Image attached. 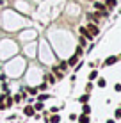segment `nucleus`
<instances>
[{"label":"nucleus","instance_id":"f257e3e1","mask_svg":"<svg viewBox=\"0 0 121 123\" xmlns=\"http://www.w3.org/2000/svg\"><path fill=\"white\" fill-rule=\"evenodd\" d=\"M86 29H87V31H89V34H91V36H93V37H94V36H96V34L100 32V31H98V27H96V25H94V23H91L89 27H86Z\"/></svg>","mask_w":121,"mask_h":123},{"label":"nucleus","instance_id":"f03ea898","mask_svg":"<svg viewBox=\"0 0 121 123\" xmlns=\"http://www.w3.org/2000/svg\"><path fill=\"white\" fill-rule=\"evenodd\" d=\"M118 59L119 57H109V59H105V66H112V64H116V62H118Z\"/></svg>","mask_w":121,"mask_h":123},{"label":"nucleus","instance_id":"7ed1b4c3","mask_svg":"<svg viewBox=\"0 0 121 123\" xmlns=\"http://www.w3.org/2000/svg\"><path fill=\"white\" fill-rule=\"evenodd\" d=\"M23 112H25V116H34V107H32V105H27V107L23 109Z\"/></svg>","mask_w":121,"mask_h":123},{"label":"nucleus","instance_id":"20e7f679","mask_svg":"<svg viewBox=\"0 0 121 123\" xmlns=\"http://www.w3.org/2000/svg\"><path fill=\"white\" fill-rule=\"evenodd\" d=\"M80 34H82L84 37H87V39H93V36L89 34V31H87L86 27H80Z\"/></svg>","mask_w":121,"mask_h":123},{"label":"nucleus","instance_id":"39448f33","mask_svg":"<svg viewBox=\"0 0 121 123\" xmlns=\"http://www.w3.org/2000/svg\"><path fill=\"white\" fill-rule=\"evenodd\" d=\"M116 4H118L116 0H107V2H105V7L110 11V9H114V7H116Z\"/></svg>","mask_w":121,"mask_h":123},{"label":"nucleus","instance_id":"423d86ee","mask_svg":"<svg viewBox=\"0 0 121 123\" xmlns=\"http://www.w3.org/2000/svg\"><path fill=\"white\" fill-rule=\"evenodd\" d=\"M77 62H78V55H77V54H75V55L71 57V59H69V61H68V66H75V64H77Z\"/></svg>","mask_w":121,"mask_h":123},{"label":"nucleus","instance_id":"0eeeda50","mask_svg":"<svg viewBox=\"0 0 121 123\" xmlns=\"http://www.w3.org/2000/svg\"><path fill=\"white\" fill-rule=\"evenodd\" d=\"M87 18H89L91 22H94V23H98V20H100V18H98V14H87Z\"/></svg>","mask_w":121,"mask_h":123},{"label":"nucleus","instance_id":"6e6552de","mask_svg":"<svg viewBox=\"0 0 121 123\" xmlns=\"http://www.w3.org/2000/svg\"><path fill=\"white\" fill-rule=\"evenodd\" d=\"M59 121H61V118L57 116V114H53V116L50 118V123H59Z\"/></svg>","mask_w":121,"mask_h":123},{"label":"nucleus","instance_id":"1a4fd4ad","mask_svg":"<svg viewBox=\"0 0 121 123\" xmlns=\"http://www.w3.org/2000/svg\"><path fill=\"white\" fill-rule=\"evenodd\" d=\"M87 100H89V96H87V95H82L80 98H78V102H80V104H87Z\"/></svg>","mask_w":121,"mask_h":123},{"label":"nucleus","instance_id":"9d476101","mask_svg":"<svg viewBox=\"0 0 121 123\" xmlns=\"http://www.w3.org/2000/svg\"><path fill=\"white\" fill-rule=\"evenodd\" d=\"M78 121H80V123H89V118H87L86 114H84V116H80V118H78Z\"/></svg>","mask_w":121,"mask_h":123},{"label":"nucleus","instance_id":"9b49d317","mask_svg":"<svg viewBox=\"0 0 121 123\" xmlns=\"http://www.w3.org/2000/svg\"><path fill=\"white\" fill-rule=\"evenodd\" d=\"M53 71H55V75H57V79H62V71L59 70V68H53Z\"/></svg>","mask_w":121,"mask_h":123},{"label":"nucleus","instance_id":"f8f14e48","mask_svg":"<svg viewBox=\"0 0 121 123\" xmlns=\"http://www.w3.org/2000/svg\"><path fill=\"white\" fill-rule=\"evenodd\" d=\"M96 77H98V71H91L89 73V80H94Z\"/></svg>","mask_w":121,"mask_h":123},{"label":"nucleus","instance_id":"ddd939ff","mask_svg":"<svg viewBox=\"0 0 121 123\" xmlns=\"http://www.w3.org/2000/svg\"><path fill=\"white\" fill-rule=\"evenodd\" d=\"M11 105H12V98L7 96V98H6V107H11Z\"/></svg>","mask_w":121,"mask_h":123},{"label":"nucleus","instance_id":"4468645a","mask_svg":"<svg viewBox=\"0 0 121 123\" xmlns=\"http://www.w3.org/2000/svg\"><path fill=\"white\" fill-rule=\"evenodd\" d=\"M41 109H43V104H41V102H37V104L34 105V111H41Z\"/></svg>","mask_w":121,"mask_h":123},{"label":"nucleus","instance_id":"2eb2a0df","mask_svg":"<svg viewBox=\"0 0 121 123\" xmlns=\"http://www.w3.org/2000/svg\"><path fill=\"white\" fill-rule=\"evenodd\" d=\"M46 80L50 84H53V82H55V77H53V75H46Z\"/></svg>","mask_w":121,"mask_h":123},{"label":"nucleus","instance_id":"dca6fc26","mask_svg":"<svg viewBox=\"0 0 121 123\" xmlns=\"http://www.w3.org/2000/svg\"><path fill=\"white\" fill-rule=\"evenodd\" d=\"M29 93H30V95H36V93H37V87H29Z\"/></svg>","mask_w":121,"mask_h":123},{"label":"nucleus","instance_id":"f3484780","mask_svg":"<svg viewBox=\"0 0 121 123\" xmlns=\"http://www.w3.org/2000/svg\"><path fill=\"white\" fill-rule=\"evenodd\" d=\"M91 112V109H89V105H86L84 104V114H89Z\"/></svg>","mask_w":121,"mask_h":123},{"label":"nucleus","instance_id":"a211bd4d","mask_svg":"<svg viewBox=\"0 0 121 123\" xmlns=\"http://www.w3.org/2000/svg\"><path fill=\"white\" fill-rule=\"evenodd\" d=\"M98 86H100V87H105V80L100 79V80H98Z\"/></svg>","mask_w":121,"mask_h":123},{"label":"nucleus","instance_id":"6ab92c4d","mask_svg":"<svg viewBox=\"0 0 121 123\" xmlns=\"http://www.w3.org/2000/svg\"><path fill=\"white\" fill-rule=\"evenodd\" d=\"M68 68V62H61V66H59V70H66Z\"/></svg>","mask_w":121,"mask_h":123},{"label":"nucleus","instance_id":"aec40b11","mask_svg":"<svg viewBox=\"0 0 121 123\" xmlns=\"http://www.w3.org/2000/svg\"><path fill=\"white\" fill-rule=\"evenodd\" d=\"M37 100H39V102H43V100H48V95H41Z\"/></svg>","mask_w":121,"mask_h":123},{"label":"nucleus","instance_id":"412c9836","mask_svg":"<svg viewBox=\"0 0 121 123\" xmlns=\"http://www.w3.org/2000/svg\"><path fill=\"white\" fill-rule=\"evenodd\" d=\"M116 120H121V109H118V111H116Z\"/></svg>","mask_w":121,"mask_h":123},{"label":"nucleus","instance_id":"4be33fe9","mask_svg":"<svg viewBox=\"0 0 121 123\" xmlns=\"http://www.w3.org/2000/svg\"><path fill=\"white\" fill-rule=\"evenodd\" d=\"M114 89H116V91H121V84H116V86H114Z\"/></svg>","mask_w":121,"mask_h":123},{"label":"nucleus","instance_id":"5701e85b","mask_svg":"<svg viewBox=\"0 0 121 123\" xmlns=\"http://www.w3.org/2000/svg\"><path fill=\"white\" fill-rule=\"evenodd\" d=\"M107 123H114V120H107Z\"/></svg>","mask_w":121,"mask_h":123},{"label":"nucleus","instance_id":"b1692460","mask_svg":"<svg viewBox=\"0 0 121 123\" xmlns=\"http://www.w3.org/2000/svg\"><path fill=\"white\" fill-rule=\"evenodd\" d=\"M2 4H4V0H0V6H2Z\"/></svg>","mask_w":121,"mask_h":123}]
</instances>
